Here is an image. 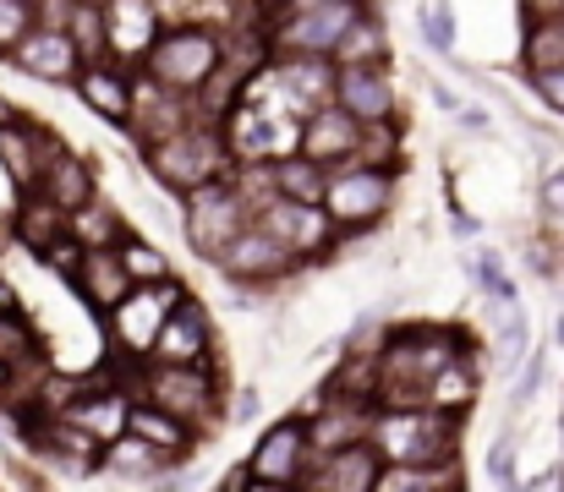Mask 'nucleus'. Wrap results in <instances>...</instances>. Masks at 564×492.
<instances>
[{"label":"nucleus","instance_id":"ddd939ff","mask_svg":"<svg viewBox=\"0 0 564 492\" xmlns=\"http://www.w3.org/2000/svg\"><path fill=\"white\" fill-rule=\"evenodd\" d=\"M335 105L357 127H383L394 116V88L383 66H335Z\"/></svg>","mask_w":564,"mask_h":492},{"label":"nucleus","instance_id":"4c0bfd02","mask_svg":"<svg viewBox=\"0 0 564 492\" xmlns=\"http://www.w3.org/2000/svg\"><path fill=\"white\" fill-rule=\"evenodd\" d=\"M527 11V28H543V22H564V0H521Z\"/></svg>","mask_w":564,"mask_h":492},{"label":"nucleus","instance_id":"b1692460","mask_svg":"<svg viewBox=\"0 0 564 492\" xmlns=\"http://www.w3.org/2000/svg\"><path fill=\"white\" fill-rule=\"evenodd\" d=\"M0 367H6L11 378H44L39 328L28 324L22 313H6V318H0Z\"/></svg>","mask_w":564,"mask_h":492},{"label":"nucleus","instance_id":"9d476101","mask_svg":"<svg viewBox=\"0 0 564 492\" xmlns=\"http://www.w3.org/2000/svg\"><path fill=\"white\" fill-rule=\"evenodd\" d=\"M252 219H258V225L291 252V258H313V252H324L329 236H335V225L324 219V208H313V203H291V197H274V192H269V203L252 208Z\"/></svg>","mask_w":564,"mask_h":492},{"label":"nucleus","instance_id":"c756f323","mask_svg":"<svg viewBox=\"0 0 564 492\" xmlns=\"http://www.w3.org/2000/svg\"><path fill=\"white\" fill-rule=\"evenodd\" d=\"M66 39L77 44L83 66L105 61V55H110V50H105V11H99V6H77V0H72V11H66Z\"/></svg>","mask_w":564,"mask_h":492},{"label":"nucleus","instance_id":"c85d7f7f","mask_svg":"<svg viewBox=\"0 0 564 492\" xmlns=\"http://www.w3.org/2000/svg\"><path fill=\"white\" fill-rule=\"evenodd\" d=\"M72 241L83 247V252H110V247H121V219L110 214V208H99V197L88 203V208H77L72 214Z\"/></svg>","mask_w":564,"mask_h":492},{"label":"nucleus","instance_id":"f3484780","mask_svg":"<svg viewBox=\"0 0 564 492\" xmlns=\"http://www.w3.org/2000/svg\"><path fill=\"white\" fill-rule=\"evenodd\" d=\"M214 263H219L230 280H280L296 258H291V252H285V247H280V241H274V236L258 225V219H247V230H241V236H236V241H230V247H225Z\"/></svg>","mask_w":564,"mask_h":492},{"label":"nucleus","instance_id":"1a4fd4ad","mask_svg":"<svg viewBox=\"0 0 564 492\" xmlns=\"http://www.w3.org/2000/svg\"><path fill=\"white\" fill-rule=\"evenodd\" d=\"M307 466H313V444H307V422H296V416L291 422H274L258 438L252 460H247L252 482H269V488H302Z\"/></svg>","mask_w":564,"mask_h":492},{"label":"nucleus","instance_id":"49530a36","mask_svg":"<svg viewBox=\"0 0 564 492\" xmlns=\"http://www.w3.org/2000/svg\"><path fill=\"white\" fill-rule=\"evenodd\" d=\"M422 492H433V488H422Z\"/></svg>","mask_w":564,"mask_h":492},{"label":"nucleus","instance_id":"79ce46f5","mask_svg":"<svg viewBox=\"0 0 564 492\" xmlns=\"http://www.w3.org/2000/svg\"><path fill=\"white\" fill-rule=\"evenodd\" d=\"M549 208H564V175L549 181Z\"/></svg>","mask_w":564,"mask_h":492},{"label":"nucleus","instance_id":"aec40b11","mask_svg":"<svg viewBox=\"0 0 564 492\" xmlns=\"http://www.w3.org/2000/svg\"><path fill=\"white\" fill-rule=\"evenodd\" d=\"M66 422L77 427V433H88L99 449H110L121 433H127V422H132V394L127 389H99V394H77L72 405H66Z\"/></svg>","mask_w":564,"mask_h":492},{"label":"nucleus","instance_id":"6e6552de","mask_svg":"<svg viewBox=\"0 0 564 492\" xmlns=\"http://www.w3.org/2000/svg\"><path fill=\"white\" fill-rule=\"evenodd\" d=\"M176 302H182V285L171 280V285H138L110 313V334H116V345H121V356L132 367H143V356H154V339H160V328H165Z\"/></svg>","mask_w":564,"mask_h":492},{"label":"nucleus","instance_id":"a211bd4d","mask_svg":"<svg viewBox=\"0 0 564 492\" xmlns=\"http://www.w3.org/2000/svg\"><path fill=\"white\" fill-rule=\"evenodd\" d=\"M11 61H17L28 77H39V83H77V72H83V55H77V44L66 39V28H33V33L11 50Z\"/></svg>","mask_w":564,"mask_h":492},{"label":"nucleus","instance_id":"e433bc0d","mask_svg":"<svg viewBox=\"0 0 564 492\" xmlns=\"http://www.w3.org/2000/svg\"><path fill=\"white\" fill-rule=\"evenodd\" d=\"M538 389H543V356H527V361H521V383L510 389V405H527Z\"/></svg>","mask_w":564,"mask_h":492},{"label":"nucleus","instance_id":"7ed1b4c3","mask_svg":"<svg viewBox=\"0 0 564 492\" xmlns=\"http://www.w3.org/2000/svg\"><path fill=\"white\" fill-rule=\"evenodd\" d=\"M132 383H138V394H132V400H143V405H154V411L176 416L187 433H203V427L214 422V411H219V383H214V372H208V367L143 361V367H132Z\"/></svg>","mask_w":564,"mask_h":492},{"label":"nucleus","instance_id":"473e14b6","mask_svg":"<svg viewBox=\"0 0 564 492\" xmlns=\"http://www.w3.org/2000/svg\"><path fill=\"white\" fill-rule=\"evenodd\" d=\"M532 350H527V318H521V302L516 307H505V318H499V361L505 367H521Z\"/></svg>","mask_w":564,"mask_h":492},{"label":"nucleus","instance_id":"2f4dec72","mask_svg":"<svg viewBox=\"0 0 564 492\" xmlns=\"http://www.w3.org/2000/svg\"><path fill=\"white\" fill-rule=\"evenodd\" d=\"M39 28V0H0V55H11Z\"/></svg>","mask_w":564,"mask_h":492},{"label":"nucleus","instance_id":"37998d69","mask_svg":"<svg viewBox=\"0 0 564 492\" xmlns=\"http://www.w3.org/2000/svg\"><path fill=\"white\" fill-rule=\"evenodd\" d=\"M11 383H17V378H11V372L0 367V411H6V400H11Z\"/></svg>","mask_w":564,"mask_h":492},{"label":"nucleus","instance_id":"c03bdc74","mask_svg":"<svg viewBox=\"0 0 564 492\" xmlns=\"http://www.w3.org/2000/svg\"><path fill=\"white\" fill-rule=\"evenodd\" d=\"M17 116H22V110H17V105H6V99H0V127H11V121H17Z\"/></svg>","mask_w":564,"mask_h":492},{"label":"nucleus","instance_id":"4468645a","mask_svg":"<svg viewBox=\"0 0 564 492\" xmlns=\"http://www.w3.org/2000/svg\"><path fill=\"white\" fill-rule=\"evenodd\" d=\"M105 50L121 61H143L154 50V39L165 33L154 0H105Z\"/></svg>","mask_w":564,"mask_h":492},{"label":"nucleus","instance_id":"bb28decb","mask_svg":"<svg viewBox=\"0 0 564 492\" xmlns=\"http://www.w3.org/2000/svg\"><path fill=\"white\" fill-rule=\"evenodd\" d=\"M324 186H329V170L313 160H302V154H291V160L274 164V197H291V203H324Z\"/></svg>","mask_w":564,"mask_h":492},{"label":"nucleus","instance_id":"cd10ccee","mask_svg":"<svg viewBox=\"0 0 564 492\" xmlns=\"http://www.w3.org/2000/svg\"><path fill=\"white\" fill-rule=\"evenodd\" d=\"M116 258H121V269H127L132 285H171V258L160 247H149L143 236H121Z\"/></svg>","mask_w":564,"mask_h":492},{"label":"nucleus","instance_id":"4be33fe9","mask_svg":"<svg viewBox=\"0 0 564 492\" xmlns=\"http://www.w3.org/2000/svg\"><path fill=\"white\" fill-rule=\"evenodd\" d=\"M77 94H83V105H88L94 116H105V121H127V116H132V83H127V72L110 66V61L83 66V72H77Z\"/></svg>","mask_w":564,"mask_h":492},{"label":"nucleus","instance_id":"72a5a7b5","mask_svg":"<svg viewBox=\"0 0 564 492\" xmlns=\"http://www.w3.org/2000/svg\"><path fill=\"white\" fill-rule=\"evenodd\" d=\"M422 39H427L433 50H449V44H455V17H449V6H444V0L422 6Z\"/></svg>","mask_w":564,"mask_h":492},{"label":"nucleus","instance_id":"dca6fc26","mask_svg":"<svg viewBox=\"0 0 564 492\" xmlns=\"http://www.w3.org/2000/svg\"><path fill=\"white\" fill-rule=\"evenodd\" d=\"M66 280L77 285L83 307H88V313H99V318H110V313L138 291V285L127 280V269H121L116 247H110V252H105V247H99V252H83V258H77V269H72Z\"/></svg>","mask_w":564,"mask_h":492},{"label":"nucleus","instance_id":"2eb2a0df","mask_svg":"<svg viewBox=\"0 0 564 492\" xmlns=\"http://www.w3.org/2000/svg\"><path fill=\"white\" fill-rule=\"evenodd\" d=\"M357 149H362V127L340 105H324L302 121V149H296L302 160L329 170V164H357Z\"/></svg>","mask_w":564,"mask_h":492},{"label":"nucleus","instance_id":"9b49d317","mask_svg":"<svg viewBox=\"0 0 564 492\" xmlns=\"http://www.w3.org/2000/svg\"><path fill=\"white\" fill-rule=\"evenodd\" d=\"M378 477H383V460L373 444H346V449L313 455L302 492H373Z\"/></svg>","mask_w":564,"mask_h":492},{"label":"nucleus","instance_id":"f704fd0d","mask_svg":"<svg viewBox=\"0 0 564 492\" xmlns=\"http://www.w3.org/2000/svg\"><path fill=\"white\" fill-rule=\"evenodd\" d=\"M477 285H482L499 307H516V285L505 280V269H499V258H494V252H482V258H477Z\"/></svg>","mask_w":564,"mask_h":492},{"label":"nucleus","instance_id":"20e7f679","mask_svg":"<svg viewBox=\"0 0 564 492\" xmlns=\"http://www.w3.org/2000/svg\"><path fill=\"white\" fill-rule=\"evenodd\" d=\"M149 164H154V175H160L171 192H197V186H208V181H225L230 149H225L219 132H208V127L192 121L182 132L149 143Z\"/></svg>","mask_w":564,"mask_h":492},{"label":"nucleus","instance_id":"ea45409f","mask_svg":"<svg viewBox=\"0 0 564 492\" xmlns=\"http://www.w3.org/2000/svg\"><path fill=\"white\" fill-rule=\"evenodd\" d=\"M247 482H252V471H247V466H236V471H230V477H225L214 492H247Z\"/></svg>","mask_w":564,"mask_h":492},{"label":"nucleus","instance_id":"6ab92c4d","mask_svg":"<svg viewBox=\"0 0 564 492\" xmlns=\"http://www.w3.org/2000/svg\"><path fill=\"white\" fill-rule=\"evenodd\" d=\"M208 313L197 307V302H176L171 307V318L160 328V339H154V356L149 361H171V367H203V356H208Z\"/></svg>","mask_w":564,"mask_h":492},{"label":"nucleus","instance_id":"a18cd8bd","mask_svg":"<svg viewBox=\"0 0 564 492\" xmlns=\"http://www.w3.org/2000/svg\"><path fill=\"white\" fill-rule=\"evenodd\" d=\"M247 492H291V488H269V482H247Z\"/></svg>","mask_w":564,"mask_h":492},{"label":"nucleus","instance_id":"39448f33","mask_svg":"<svg viewBox=\"0 0 564 492\" xmlns=\"http://www.w3.org/2000/svg\"><path fill=\"white\" fill-rule=\"evenodd\" d=\"M362 17H368L362 0H324V6L274 17L269 55H318V61H329V55L340 50V39H346Z\"/></svg>","mask_w":564,"mask_h":492},{"label":"nucleus","instance_id":"393cba45","mask_svg":"<svg viewBox=\"0 0 564 492\" xmlns=\"http://www.w3.org/2000/svg\"><path fill=\"white\" fill-rule=\"evenodd\" d=\"M127 433L132 438H143L149 449H160L165 460H182L192 449V433L176 422V416H165V411H154V405H143V400H132V422H127Z\"/></svg>","mask_w":564,"mask_h":492},{"label":"nucleus","instance_id":"7c9ffc66","mask_svg":"<svg viewBox=\"0 0 564 492\" xmlns=\"http://www.w3.org/2000/svg\"><path fill=\"white\" fill-rule=\"evenodd\" d=\"M378 55H389V44H383V28H378V17L368 11L346 39H340V50L329 55L335 66H378Z\"/></svg>","mask_w":564,"mask_h":492},{"label":"nucleus","instance_id":"f257e3e1","mask_svg":"<svg viewBox=\"0 0 564 492\" xmlns=\"http://www.w3.org/2000/svg\"><path fill=\"white\" fill-rule=\"evenodd\" d=\"M455 438H460V416L416 405V411H373L368 444L389 471H438L455 466Z\"/></svg>","mask_w":564,"mask_h":492},{"label":"nucleus","instance_id":"a878e982","mask_svg":"<svg viewBox=\"0 0 564 492\" xmlns=\"http://www.w3.org/2000/svg\"><path fill=\"white\" fill-rule=\"evenodd\" d=\"M99 466H105V471H116V477H132V482H160L171 460H165L160 449H149L143 438L121 433V438H116V444L99 455Z\"/></svg>","mask_w":564,"mask_h":492},{"label":"nucleus","instance_id":"f8f14e48","mask_svg":"<svg viewBox=\"0 0 564 492\" xmlns=\"http://www.w3.org/2000/svg\"><path fill=\"white\" fill-rule=\"evenodd\" d=\"M66 143L61 138H50L44 127H33L28 116H17L11 127H0V170L11 175V186L17 192H33L39 186V175H44V164L55 160Z\"/></svg>","mask_w":564,"mask_h":492},{"label":"nucleus","instance_id":"0eeeda50","mask_svg":"<svg viewBox=\"0 0 564 492\" xmlns=\"http://www.w3.org/2000/svg\"><path fill=\"white\" fill-rule=\"evenodd\" d=\"M247 219H252V203L230 181H208V186L187 192V236L203 258H219L247 230Z\"/></svg>","mask_w":564,"mask_h":492},{"label":"nucleus","instance_id":"423d86ee","mask_svg":"<svg viewBox=\"0 0 564 492\" xmlns=\"http://www.w3.org/2000/svg\"><path fill=\"white\" fill-rule=\"evenodd\" d=\"M389 197H394V175L383 164H340L329 175L318 208L335 230H368L373 219H383Z\"/></svg>","mask_w":564,"mask_h":492},{"label":"nucleus","instance_id":"412c9836","mask_svg":"<svg viewBox=\"0 0 564 492\" xmlns=\"http://www.w3.org/2000/svg\"><path fill=\"white\" fill-rule=\"evenodd\" d=\"M33 192H39V197H44L50 208H61L66 219H72L77 208H88V203L99 197V192H94V170L77 160L72 149H61L55 160L44 164V175H39V186H33Z\"/></svg>","mask_w":564,"mask_h":492},{"label":"nucleus","instance_id":"f03ea898","mask_svg":"<svg viewBox=\"0 0 564 492\" xmlns=\"http://www.w3.org/2000/svg\"><path fill=\"white\" fill-rule=\"evenodd\" d=\"M225 66V39L208 28H165L154 39V50L143 55V72L154 88L165 94H208V83Z\"/></svg>","mask_w":564,"mask_h":492},{"label":"nucleus","instance_id":"58836bf2","mask_svg":"<svg viewBox=\"0 0 564 492\" xmlns=\"http://www.w3.org/2000/svg\"><path fill=\"white\" fill-rule=\"evenodd\" d=\"M532 83H538V94L564 116V66L560 72H532Z\"/></svg>","mask_w":564,"mask_h":492},{"label":"nucleus","instance_id":"a19ab883","mask_svg":"<svg viewBox=\"0 0 564 492\" xmlns=\"http://www.w3.org/2000/svg\"><path fill=\"white\" fill-rule=\"evenodd\" d=\"M6 313H22V302H17V291H11V280L0 274V318H6Z\"/></svg>","mask_w":564,"mask_h":492},{"label":"nucleus","instance_id":"c9c22d12","mask_svg":"<svg viewBox=\"0 0 564 492\" xmlns=\"http://www.w3.org/2000/svg\"><path fill=\"white\" fill-rule=\"evenodd\" d=\"M510 449H516V438H510V427L499 433V444L488 449V471H494V482H505V488L516 492V471H510Z\"/></svg>","mask_w":564,"mask_h":492},{"label":"nucleus","instance_id":"5701e85b","mask_svg":"<svg viewBox=\"0 0 564 492\" xmlns=\"http://www.w3.org/2000/svg\"><path fill=\"white\" fill-rule=\"evenodd\" d=\"M11 236H17L33 258H44L55 241L72 236V219H66L61 208H50L39 192H22V203H17V214H11Z\"/></svg>","mask_w":564,"mask_h":492}]
</instances>
